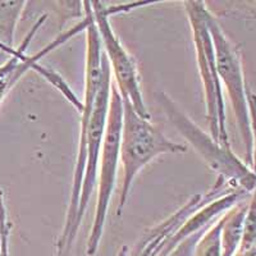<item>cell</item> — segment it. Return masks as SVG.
<instances>
[{
	"instance_id": "9",
	"label": "cell",
	"mask_w": 256,
	"mask_h": 256,
	"mask_svg": "<svg viewBox=\"0 0 256 256\" xmlns=\"http://www.w3.org/2000/svg\"><path fill=\"white\" fill-rule=\"evenodd\" d=\"M112 91V70L110 66L104 50L102 54V80L98 95H96L95 106H94L92 116H91L90 126H88V155H86V164H84V180H82L81 195H80L78 212H77L76 226L80 230L86 214L92 192L98 184V172H99V162L102 155V141H104L105 128L108 120L109 102H110Z\"/></svg>"
},
{
	"instance_id": "4",
	"label": "cell",
	"mask_w": 256,
	"mask_h": 256,
	"mask_svg": "<svg viewBox=\"0 0 256 256\" xmlns=\"http://www.w3.org/2000/svg\"><path fill=\"white\" fill-rule=\"evenodd\" d=\"M156 99L163 106L169 122L188 141L212 172L236 188L244 190L248 194L254 191L256 187L255 173L232 152V148H224L202 131L166 92H158Z\"/></svg>"
},
{
	"instance_id": "15",
	"label": "cell",
	"mask_w": 256,
	"mask_h": 256,
	"mask_svg": "<svg viewBox=\"0 0 256 256\" xmlns=\"http://www.w3.org/2000/svg\"><path fill=\"white\" fill-rule=\"evenodd\" d=\"M8 222L6 219V204H4V196L3 192L0 191V256H2V234H3L4 224Z\"/></svg>"
},
{
	"instance_id": "8",
	"label": "cell",
	"mask_w": 256,
	"mask_h": 256,
	"mask_svg": "<svg viewBox=\"0 0 256 256\" xmlns=\"http://www.w3.org/2000/svg\"><path fill=\"white\" fill-rule=\"evenodd\" d=\"M94 20L99 32L102 46L110 66L112 76L116 78V86L122 96L123 102L131 104L132 108L145 120H150L152 116L146 108L141 91L140 74L137 72L134 59L127 52L118 36L114 34L109 20L108 8L98 0L91 2Z\"/></svg>"
},
{
	"instance_id": "14",
	"label": "cell",
	"mask_w": 256,
	"mask_h": 256,
	"mask_svg": "<svg viewBox=\"0 0 256 256\" xmlns=\"http://www.w3.org/2000/svg\"><path fill=\"white\" fill-rule=\"evenodd\" d=\"M248 114H250L251 136H252V162H251V170L256 176V94L248 90Z\"/></svg>"
},
{
	"instance_id": "16",
	"label": "cell",
	"mask_w": 256,
	"mask_h": 256,
	"mask_svg": "<svg viewBox=\"0 0 256 256\" xmlns=\"http://www.w3.org/2000/svg\"><path fill=\"white\" fill-rule=\"evenodd\" d=\"M2 256H10L9 254V223L6 222L3 227L2 234Z\"/></svg>"
},
{
	"instance_id": "10",
	"label": "cell",
	"mask_w": 256,
	"mask_h": 256,
	"mask_svg": "<svg viewBox=\"0 0 256 256\" xmlns=\"http://www.w3.org/2000/svg\"><path fill=\"white\" fill-rule=\"evenodd\" d=\"M250 198V196H248ZM248 198H244L236 205H233L222 216V255L236 256L240 250L244 234V223L246 210H248Z\"/></svg>"
},
{
	"instance_id": "1",
	"label": "cell",
	"mask_w": 256,
	"mask_h": 256,
	"mask_svg": "<svg viewBox=\"0 0 256 256\" xmlns=\"http://www.w3.org/2000/svg\"><path fill=\"white\" fill-rule=\"evenodd\" d=\"M84 14L88 17V27H86V70H84V108L81 110V127H80L78 150H77L76 166L73 170L72 190H70V205L67 209V216L64 220L62 234L56 244V256H70L72 246L76 240L78 228L76 226L77 212H78L80 195H81L82 180H84V164L88 155V126H90L91 116L98 91H99L100 80H102V46L99 32L96 28L94 20L91 0L82 2Z\"/></svg>"
},
{
	"instance_id": "5",
	"label": "cell",
	"mask_w": 256,
	"mask_h": 256,
	"mask_svg": "<svg viewBox=\"0 0 256 256\" xmlns=\"http://www.w3.org/2000/svg\"><path fill=\"white\" fill-rule=\"evenodd\" d=\"M46 18V14H41V17L36 20L35 24L32 26V28L30 30L28 34L26 35V38H24V41H22L20 46H18L17 56H9L8 60L4 62V63L0 66V104L3 102L4 98L8 95L9 91L14 88V84L24 77V73H27L28 70H35V72L38 73L40 76L44 77L49 84H52L56 90H59V92H60L80 113V109L84 106V102L77 98L76 94L70 90V84L64 81L58 73L54 72V70H50V68H45L42 67V66H40V60L44 58V56H46L49 52H54V50L58 49L60 45L66 44L68 40L74 38L77 34H80V32L82 31H86V27H88V17L84 14V18L80 20L78 24H74L73 27H70L68 31L60 34L58 38H54L52 42H49L46 46L42 48L40 52H38L36 54H34V56H27L26 52L30 42L32 41L34 36L36 35V32L40 30V27L44 24Z\"/></svg>"
},
{
	"instance_id": "17",
	"label": "cell",
	"mask_w": 256,
	"mask_h": 256,
	"mask_svg": "<svg viewBox=\"0 0 256 256\" xmlns=\"http://www.w3.org/2000/svg\"><path fill=\"white\" fill-rule=\"evenodd\" d=\"M0 52H4V54H6V56H14L18 54V48L17 49H10V48L6 46L3 42H0Z\"/></svg>"
},
{
	"instance_id": "11",
	"label": "cell",
	"mask_w": 256,
	"mask_h": 256,
	"mask_svg": "<svg viewBox=\"0 0 256 256\" xmlns=\"http://www.w3.org/2000/svg\"><path fill=\"white\" fill-rule=\"evenodd\" d=\"M26 4L24 0L0 2V42L10 49H16L13 46L16 24Z\"/></svg>"
},
{
	"instance_id": "2",
	"label": "cell",
	"mask_w": 256,
	"mask_h": 256,
	"mask_svg": "<svg viewBox=\"0 0 256 256\" xmlns=\"http://www.w3.org/2000/svg\"><path fill=\"white\" fill-rule=\"evenodd\" d=\"M187 146L168 140L150 120L137 114L127 102H123L122 131H120V160L123 180L116 214L120 216L130 198L132 184L144 166L159 155L184 154Z\"/></svg>"
},
{
	"instance_id": "7",
	"label": "cell",
	"mask_w": 256,
	"mask_h": 256,
	"mask_svg": "<svg viewBox=\"0 0 256 256\" xmlns=\"http://www.w3.org/2000/svg\"><path fill=\"white\" fill-rule=\"evenodd\" d=\"M123 118V100L116 84L112 82L110 102H109L108 120L105 128L104 141H102V155H100V173L98 178V201H96L95 216L92 227L88 238L86 252L94 256L98 252L105 222L108 216L109 204L112 194L114 191L116 180V172L120 166V131H122Z\"/></svg>"
},
{
	"instance_id": "6",
	"label": "cell",
	"mask_w": 256,
	"mask_h": 256,
	"mask_svg": "<svg viewBox=\"0 0 256 256\" xmlns=\"http://www.w3.org/2000/svg\"><path fill=\"white\" fill-rule=\"evenodd\" d=\"M208 28L212 35L214 52H216V70L219 78L230 96L233 113L238 126L240 136L244 148V163L251 168L252 162V136H251L250 114H248V90L242 68L240 50L227 38L216 18L209 12Z\"/></svg>"
},
{
	"instance_id": "12",
	"label": "cell",
	"mask_w": 256,
	"mask_h": 256,
	"mask_svg": "<svg viewBox=\"0 0 256 256\" xmlns=\"http://www.w3.org/2000/svg\"><path fill=\"white\" fill-rule=\"evenodd\" d=\"M256 250V187L251 192L248 202V210L244 216V234L240 250L236 256L248 255Z\"/></svg>"
},
{
	"instance_id": "13",
	"label": "cell",
	"mask_w": 256,
	"mask_h": 256,
	"mask_svg": "<svg viewBox=\"0 0 256 256\" xmlns=\"http://www.w3.org/2000/svg\"><path fill=\"white\" fill-rule=\"evenodd\" d=\"M222 216L212 224L196 244L194 256H223L222 255Z\"/></svg>"
},
{
	"instance_id": "3",
	"label": "cell",
	"mask_w": 256,
	"mask_h": 256,
	"mask_svg": "<svg viewBox=\"0 0 256 256\" xmlns=\"http://www.w3.org/2000/svg\"><path fill=\"white\" fill-rule=\"evenodd\" d=\"M184 4L194 35L192 38L195 44L198 73L204 88L205 109L210 136L224 148H230L223 88L216 70L214 44L208 28V14L210 10L205 2L200 0H187Z\"/></svg>"
}]
</instances>
